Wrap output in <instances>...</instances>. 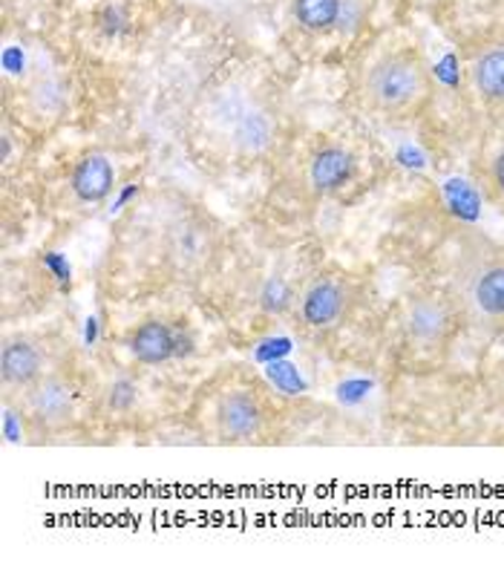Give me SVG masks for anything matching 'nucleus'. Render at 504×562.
I'll use <instances>...</instances> for the list:
<instances>
[{
    "label": "nucleus",
    "instance_id": "obj_1",
    "mask_svg": "<svg viewBox=\"0 0 504 562\" xmlns=\"http://www.w3.org/2000/svg\"><path fill=\"white\" fill-rule=\"evenodd\" d=\"M456 303L467 324L484 335L504 331V248L467 237L456 262Z\"/></svg>",
    "mask_w": 504,
    "mask_h": 562
},
{
    "label": "nucleus",
    "instance_id": "obj_2",
    "mask_svg": "<svg viewBox=\"0 0 504 562\" xmlns=\"http://www.w3.org/2000/svg\"><path fill=\"white\" fill-rule=\"evenodd\" d=\"M363 104L374 116L401 122L418 116L433 95V76L427 61L413 49H401L378 58L363 78Z\"/></svg>",
    "mask_w": 504,
    "mask_h": 562
},
{
    "label": "nucleus",
    "instance_id": "obj_3",
    "mask_svg": "<svg viewBox=\"0 0 504 562\" xmlns=\"http://www.w3.org/2000/svg\"><path fill=\"white\" fill-rule=\"evenodd\" d=\"M351 306V285L349 280L337 274H323V278L309 280L306 289L300 292L294 303V321L303 331L323 335L335 329L346 317Z\"/></svg>",
    "mask_w": 504,
    "mask_h": 562
},
{
    "label": "nucleus",
    "instance_id": "obj_4",
    "mask_svg": "<svg viewBox=\"0 0 504 562\" xmlns=\"http://www.w3.org/2000/svg\"><path fill=\"white\" fill-rule=\"evenodd\" d=\"M266 404L251 386H231L216 398L214 432L225 445H248L262 436Z\"/></svg>",
    "mask_w": 504,
    "mask_h": 562
},
{
    "label": "nucleus",
    "instance_id": "obj_5",
    "mask_svg": "<svg viewBox=\"0 0 504 562\" xmlns=\"http://www.w3.org/2000/svg\"><path fill=\"white\" fill-rule=\"evenodd\" d=\"M459 303L447 301L444 294L424 292L406 301L404 329L406 338L418 349L444 347L459 324Z\"/></svg>",
    "mask_w": 504,
    "mask_h": 562
},
{
    "label": "nucleus",
    "instance_id": "obj_6",
    "mask_svg": "<svg viewBox=\"0 0 504 562\" xmlns=\"http://www.w3.org/2000/svg\"><path fill=\"white\" fill-rule=\"evenodd\" d=\"M26 407L30 418L41 430L58 432L76 422L78 393L76 384L64 372H44L35 384L26 390Z\"/></svg>",
    "mask_w": 504,
    "mask_h": 562
},
{
    "label": "nucleus",
    "instance_id": "obj_7",
    "mask_svg": "<svg viewBox=\"0 0 504 562\" xmlns=\"http://www.w3.org/2000/svg\"><path fill=\"white\" fill-rule=\"evenodd\" d=\"M216 251V232L202 216H182L165 234V255L182 274H193L208 266Z\"/></svg>",
    "mask_w": 504,
    "mask_h": 562
},
{
    "label": "nucleus",
    "instance_id": "obj_8",
    "mask_svg": "<svg viewBox=\"0 0 504 562\" xmlns=\"http://www.w3.org/2000/svg\"><path fill=\"white\" fill-rule=\"evenodd\" d=\"M46 355L41 349L38 340L26 338V335H15L7 338L3 349H0V378L7 390H30L41 375H44Z\"/></svg>",
    "mask_w": 504,
    "mask_h": 562
},
{
    "label": "nucleus",
    "instance_id": "obj_9",
    "mask_svg": "<svg viewBox=\"0 0 504 562\" xmlns=\"http://www.w3.org/2000/svg\"><path fill=\"white\" fill-rule=\"evenodd\" d=\"M355 154L344 145H323L312 154L306 165V182L314 193L329 196V193L344 191L355 177Z\"/></svg>",
    "mask_w": 504,
    "mask_h": 562
},
{
    "label": "nucleus",
    "instance_id": "obj_10",
    "mask_svg": "<svg viewBox=\"0 0 504 562\" xmlns=\"http://www.w3.org/2000/svg\"><path fill=\"white\" fill-rule=\"evenodd\" d=\"M113 182H115L113 162H110L108 156L90 154L85 156L76 168H72L69 191H72V196H76L78 202L96 205V202H101L110 191H113Z\"/></svg>",
    "mask_w": 504,
    "mask_h": 562
},
{
    "label": "nucleus",
    "instance_id": "obj_11",
    "mask_svg": "<svg viewBox=\"0 0 504 562\" xmlns=\"http://www.w3.org/2000/svg\"><path fill=\"white\" fill-rule=\"evenodd\" d=\"M131 352L138 363L156 367V363L170 361L176 355V338L168 324L161 321H145L138 324L131 335Z\"/></svg>",
    "mask_w": 504,
    "mask_h": 562
},
{
    "label": "nucleus",
    "instance_id": "obj_12",
    "mask_svg": "<svg viewBox=\"0 0 504 562\" xmlns=\"http://www.w3.org/2000/svg\"><path fill=\"white\" fill-rule=\"evenodd\" d=\"M470 76H473L475 93L482 95L488 104H504V47H488L475 55L473 67H470Z\"/></svg>",
    "mask_w": 504,
    "mask_h": 562
},
{
    "label": "nucleus",
    "instance_id": "obj_13",
    "mask_svg": "<svg viewBox=\"0 0 504 562\" xmlns=\"http://www.w3.org/2000/svg\"><path fill=\"white\" fill-rule=\"evenodd\" d=\"M298 24L309 32H326L344 15V0H294Z\"/></svg>",
    "mask_w": 504,
    "mask_h": 562
},
{
    "label": "nucleus",
    "instance_id": "obj_14",
    "mask_svg": "<svg viewBox=\"0 0 504 562\" xmlns=\"http://www.w3.org/2000/svg\"><path fill=\"white\" fill-rule=\"evenodd\" d=\"M136 398H138L136 384L127 381V378H115L108 390V409H113V413H127V409L136 404Z\"/></svg>",
    "mask_w": 504,
    "mask_h": 562
},
{
    "label": "nucleus",
    "instance_id": "obj_15",
    "mask_svg": "<svg viewBox=\"0 0 504 562\" xmlns=\"http://www.w3.org/2000/svg\"><path fill=\"white\" fill-rule=\"evenodd\" d=\"M488 188L493 200L504 202V145L499 147L488 165Z\"/></svg>",
    "mask_w": 504,
    "mask_h": 562
},
{
    "label": "nucleus",
    "instance_id": "obj_16",
    "mask_svg": "<svg viewBox=\"0 0 504 562\" xmlns=\"http://www.w3.org/2000/svg\"><path fill=\"white\" fill-rule=\"evenodd\" d=\"M502 378H504V361H502Z\"/></svg>",
    "mask_w": 504,
    "mask_h": 562
}]
</instances>
